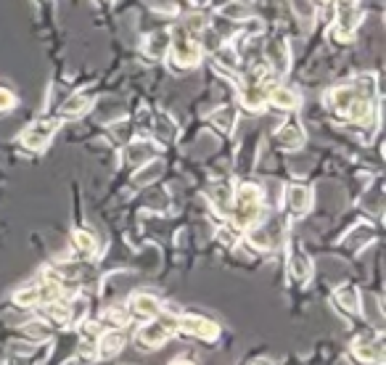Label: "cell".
I'll list each match as a JSON object with an SVG mask.
<instances>
[{
	"mask_svg": "<svg viewBox=\"0 0 386 365\" xmlns=\"http://www.w3.org/2000/svg\"><path fill=\"white\" fill-rule=\"evenodd\" d=\"M326 103L331 106L342 120L363 127L375 124V75H357L349 82L333 88L326 96Z\"/></svg>",
	"mask_w": 386,
	"mask_h": 365,
	"instance_id": "6da1fadb",
	"label": "cell"
},
{
	"mask_svg": "<svg viewBox=\"0 0 386 365\" xmlns=\"http://www.w3.org/2000/svg\"><path fill=\"white\" fill-rule=\"evenodd\" d=\"M228 217H233V228H238V231L257 228L265 217V193H262V188L254 186V183L238 186V191H233V207Z\"/></svg>",
	"mask_w": 386,
	"mask_h": 365,
	"instance_id": "7a4b0ae2",
	"label": "cell"
},
{
	"mask_svg": "<svg viewBox=\"0 0 386 365\" xmlns=\"http://www.w3.org/2000/svg\"><path fill=\"white\" fill-rule=\"evenodd\" d=\"M167 51H169V67L177 69V72L196 67V64L201 61L199 40H196V37H188L180 27L169 34V48H167Z\"/></svg>",
	"mask_w": 386,
	"mask_h": 365,
	"instance_id": "3957f363",
	"label": "cell"
},
{
	"mask_svg": "<svg viewBox=\"0 0 386 365\" xmlns=\"http://www.w3.org/2000/svg\"><path fill=\"white\" fill-rule=\"evenodd\" d=\"M360 24V6L357 0H336V30L333 37L339 43H349Z\"/></svg>",
	"mask_w": 386,
	"mask_h": 365,
	"instance_id": "277c9868",
	"label": "cell"
},
{
	"mask_svg": "<svg viewBox=\"0 0 386 365\" xmlns=\"http://www.w3.org/2000/svg\"><path fill=\"white\" fill-rule=\"evenodd\" d=\"M177 331V321L175 318H162V321H154V323H146L141 331L135 333V344L141 350H156L167 344V339Z\"/></svg>",
	"mask_w": 386,
	"mask_h": 365,
	"instance_id": "5b68a950",
	"label": "cell"
},
{
	"mask_svg": "<svg viewBox=\"0 0 386 365\" xmlns=\"http://www.w3.org/2000/svg\"><path fill=\"white\" fill-rule=\"evenodd\" d=\"M61 124V117H45V120H37L34 124H30L22 135V146L30 148V151H43L45 146L51 143L53 133Z\"/></svg>",
	"mask_w": 386,
	"mask_h": 365,
	"instance_id": "8992f818",
	"label": "cell"
},
{
	"mask_svg": "<svg viewBox=\"0 0 386 365\" xmlns=\"http://www.w3.org/2000/svg\"><path fill=\"white\" fill-rule=\"evenodd\" d=\"M177 331L186 333V336L204 339V342H214L220 336V326L212 323L210 318H201V315H180L177 318Z\"/></svg>",
	"mask_w": 386,
	"mask_h": 365,
	"instance_id": "52a82bcc",
	"label": "cell"
},
{
	"mask_svg": "<svg viewBox=\"0 0 386 365\" xmlns=\"http://www.w3.org/2000/svg\"><path fill=\"white\" fill-rule=\"evenodd\" d=\"M352 360L357 365H381L384 363V342L381 339L360 336L352 344Z\"/></svg>",
	"mask_w": 386,
	"mask_h": 365,
	"instance_id": "ba28073f",
	"label": "cell"
},
{
	"mask_svg": "<svg viewBox=\"0 0 386 365\" xmlns=\"http://www.w3.org/2000/svg\"><path fill=\"white\" fill-rule=\"evenodd\" d=\"M127 312H130L133 318H138V321H154L156 315L162 312V305H159V299H156L154 294L141 291V294H133V297H130Z\"/></svg>",
	"mask_w": 386,
	"mask_h": 365,
	"instance_id": "9c48e42d",
	"label": "cell"
},
{
	"mask_svg": "<svg viewBox=\"0 0 386 365\" xmlns=\"http://www.w3.org/2000/svg\"><path fill=\"white\" fill-rule=\"evenodd\" d=\"M283 204H286L288 214H294V217H302V214H307L312 210V191L304 188V186H288L286 188V196H283Z\"/></svg>",
	"mask_w": 386,
	"mask_h": 365,
	"instance_id": "30bf717a",
	"label": "cell"
},
{
	"mask_svg": "<svg viewBox=\"0 0 386 365\" xmlns=\"http://www.w3.org/2000/svg\"><path fill=\"white\" fill-rule=\"evenodd\" d=\"M276 141L283 151H299V148L304 146V127L299 124L297 117H288L286 124L278 130Z\"/></svg>",
	"mask_w": 386,
	"mask_h": 365,
	"instance_id": "8fae6325",
	"label": "cell"
},
{
	"mask_svg": "<svg viewBox=\"0 0 386 365\" xmlns=\"http://www.w3.org/2000/svg\"><path fill=\"white\" fill-rule=\"evenodd\" d=\"M265 58L270 69L276 72V75H286L288 72V64H291V56H288V45L283 37H273L265 48Z\"/></svg>",
	"mask_w": 386,
	"mask_h": 365,
	"instance_id": "7c38bea8",
	"label": "cell"
},
{
	"mask_svg": "<svg viewBox=\"0 0 386 365\" xmlns=\"http://www.w3.org/2000/svg\"><path fill=\"white\" fill-rule=\"evenodd\" d=\"M267 103H270V106H276V109H281V111H294L299 103H302V98H299L291 88L270 85V90H267Z\"/></svg>",
	"mask_w": 386,
	"mask_h": 365,
	"instance_id": "4fadbf2b",
	"label": "cell"
},
{
	"mask_svg": "<svg viewBox=\"0 0 386 365\" xmlns=\"http://www.w3.org/2000/svg\"><path fill=\"white\" fill-rule=\"evenodd\" d=\"M333 302H336V307L342 312H347V315H357V312H360V291H357L352 283L336 288Z\"/></svg>",
	"mask_w": 386,
	"mask_h": 365,
	"instance_id": "5bb4252c",
	"label": "cell"
},
{
	"mask_svg": "<svg viewBox=\"0 0 386 365\" xmlns=\"http://www.w3.org/2000/svg\"><path fill=\"white\" fill-rule=\"evenodd\" d=\"M210 201H212V207L217 210V214L228 217V214H231V207H233V186L231 183H217V186H212Z\"/></svg>",
	"mask_w": 386,
	"mask_h": 365,
	"instance_id": "9a60e30c",
	"label": "cell"
},
{
	"mask_svg": "<svg viewBox=\"0 0 386 365\" xmlns=\"http://www.w3.org/2000/svg\"><path fill=\"white\" fill-rule=\"evenodd\" d=\"M288 273H291V278L299 281V283H307L309 278H312V262H309V257L304 255V252L294 249L291 257H288Z\"/></svg>",
	"mask_w": 386,
	"mask_h": 365,
	"instance_id": "2e32d148",
	"label": "cell"
},
{
	"mask_svg": "<svg viewBox=\"0 0 386 365\" xmlns=\"http://www.w3.org/2000/svg\"><path fill=\"white\" fill-rule=\"evenodd\" d=\"M90 106H93V98L82 96V93H75L61 103V120H77L82 114H88Z\"/></svg>",
	"mask_w": 386,
	"mask_h": 365,
	"instance_id": "e0dca14e",
	"label": "cell"
},
{
	"mask_svg": "<svg viewBox=\"0 0 386 365\" xmlns=\"http://www.w3.org/2000/svg\"><path fill=\"white\" fill-rule=\"evenodd\" d=\"M122 344H124V336L120 331H106L98 336V357L101 360H109L114 354H120Z\"/></svg>",
	"mask_w": 386,
	"mask_h": 365,
	"instance_id": "ac0fdd59",
	"label": "cell"
},
{
	"mask_svg": "<svg viewBox=\"0 0 386 365\" xmlns=\"http://www.w3.org/2000/svg\"><path fill=\"white\" fill-rule=\"evenodd\" d=\"M154 135L159 143H169V141H175L177 135V124L175 120L167 114V111H159L154 120Z\"/></svg>",
	"mask_w": 386,
	"mask_h": 365,
	"instance_id": "d6986e66",
	"label": "cell"
},
{
	"mask_svg": "<svg viewBox=\"0 0 386 365\" xmlns=\"http://www.w3.org/2000/svg\"><path fill=\"white\" fill-rule=\"evenodd\" d=\"M167 48H169V32H154L148 34V40L143 43V51L148 58H162L167 53Z\"/></svg>",
	"mask_w": 386,
	"mask_h": 365,
	"instance_id": "ffe728a7",
	"label": "cell"
},
{
	"mask_svg": "<svg viewBox=\"0 0 386 365\" xmlns=\"http://www.w3.org/2000/svg\"><path fill=\"white\" fill-rule=\"evenodd\" d=\"M72 246L77 249L79 257H93L98 243H96V236L90 231H75L72 233Z\"/></svg>",
	"mask_w": 386,
	"mask_h": 365,
	"instance_id": "44dd1931",
	"label": "cell"
},
{
	"mask_svg": "<svg viewBox=\"0 0 386 365\" xmlns=\"http://www.w3.org/2000/svg\"><path fill=\"white\" fill-rule=\"evenodd\" d=\"M130 321V312L127 307H111V310L103 312V318H101V328H122V326H127Z\"/></svg>",
	"mask_w": 386,
	"mask_h": 365,
	"instance_id": "7402d4cb",
	"label": "cell"
},
{
	"mask_svg": "<svg viewBox=\"0 0 386 365\" xmlns=\"http://www.w3.org/2000/svg\"><path fill=\"white\" fill-rule=\"evenodd\" d=\"M154 151H156L154 143H148V141H135V143L127 148V162H130V165H141L146 159H151Z\"/></svg>",
	"mask_w": 386,
	"mask_h": 365,
	"instance_id": "603a6c76",
	"label": "cell"
},
{
	"mask_svg": "<svg viewBox=\"0 0 386 365\" xmlns=\"http://www.w3.org/2000/svg\"><path fill=\"white\" fill-rule=\"evenodd\" d=\"M210 122L220 130V133H231L233 124H236V109L233 106H222L210 117Z\"/></svg>",
	"mask_w": 386,
	"mask_h": 365,
	"instance_id": "cb8c5ba5",
	"label": "cell"
},
{
	"mask_svg": "<svg viewBox=\"0 0 386 365\" xmlns=\"http://www.w3.org/2000/svg\"><path fill=\"white\" fill-rule=\"evenodd\" d=\"M162 169H165V165H162V162H159V159H151V162H148V165L143 167V169H141V172H138V175L133 177V186L135 188H141V186H148V183H154L156 177L162 175Z\"/></svg>",
	"mask_w": 386,
	"mask_h": 365,
	"instance_id": "d4e9b609",
	"label": "cell"
},
{
	"mask_svg": "<svg viewBox=\"0 0 386 365\" xmlns=\"http://www.w3.org/2000/svg\"><path fill=\"white\" fill-rule=\"evenodd\" d=\"M288 3H291L297 19L304 24V27H309V24L315 22V3H312V0H288Z\"/></svg>",
	"mask_w": 386,
	"mask_h": 365,
	"instance_id": "484cf974",
	"label": "cell"
},
{
	"mask_svg": "<svg viewBox=\"0 0 386 365\" xmlns=\"http://www.w3.org/2000/svg\"><path fill=\"white\" fill-rule=\"evenodd\" d=\"M252 13V0H233L222 8V16L228 19H246Z\"/></svg>",
	"mask_w": 386,
	"mask_h": 365,
	"instance_id": "4316f807",
	"label": "cell"
},
{
	"mask_svg": "<svg viewBox=\"0 0 386 365\" xmlns=\"http://www.w3.org/2000/svg\"><path fill=\"white\" fill-rule=\"evenodd\" d=\"M13 302H16L19 307H34V305H40V291H37V283H32L30 288L16 291V294H13Z\"/></svg>",
	"mask_w": 386,
	"mask_h": 365,
	"instance_id": "83f0119b",
	"label": "cell"
},
{
	"mask_svg": "<svg viewBox=\"0 0 386 365\" xmlns=\"http://www.w3.org/2000/svg\"><path fill=\"white\" fill-rule=\"evenodd\" d=\"M238 228H220V231H217V238H220L222 243H225V246H236V238H238Z\"/></svg>",
	"mask_w": 386,
	"mask_h": 365,
	"instance_id": "f1b7e54d",
	"label": "cell"
},
{
	"mask_svg": "<svg viewBox=\"0 0 386 365\" xmlns=\"http://www.w3.org/2000/svg\"><path fill=\"white\" fill-rule=\"evenodd\" d=\"M13 106H16V96L11 90L0 88V111H11Z\"/></svg>",
	"mask_w": 386,
	"mask_h": 365,
	"instance_id": "f546056e",
	"label": "cell"
},
{
	"mask_svg": "<svg viewBox=\"0 0 386 365\" xmlns=\"http://www.w3.org/2000/svg\"><path fill=\"white\" fill-rule=\"evenodd\" d=\"M169 365H196V363H191V360H172Z\"/></svg>",
	"mask_w": 386,
	"mask_h": 365,
	"instance_id": "4dcf8cb0",
	"label": "cell"
},
{
	"mask_svg": "<svg viewBox=\"0 0 386 365\" xmlns=\"http://www.w3.org/2000/svg\"><path fill=\"white\" fill-rule=\"evenodd\" d=\"M252 365H273V363H270V360H254Z\"/></svg>",
	"mask_w": 386,
	"mask_h": 365,
	"instance_id": "1f68e13d",
	"label": "cell"
},
{
	"mask_svg": "<svg viewBox=\"0 0 386 365\" xmlns=\"http://www.w3.org/2000/svg\"><path fill=\"white\" fill-rule=\"evenodd\" d=\"M193 3H196V6H207V3H210V0H193Z\"/></svg>",
	"mask_w": 386,
	"mask_h": 365,
	"instance_id": "d6a6232c",
	"label": "cell"
}]
</instances>
